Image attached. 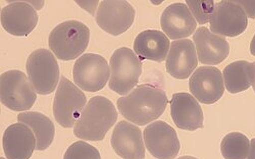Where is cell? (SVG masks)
Instances as JSON below:
<instances>
[{
  "label": "cell",
  "mask_w": 255,
  "mask_h": 159,
  "mask_svg": "<svg viewBox=\"0 0 255 159\" xmlns=\"http://www.w3.org/2000/svg\"><path fill=\"white\" fill-rule=\"evenodd\" d=\"M167 103L166 93L162 89L144 84L119 98L117 105L126 120L138 126H145L157 120L164 112Z\"/></svg>",
  "instance_id": "6da1fadb"
},
{
  "label": "cell",
  "mask_w": 255,
  "mask_h": 159,
  "mask_svg": "<svg viewBox=\"0 0 255 159\" xmlns=\"http://www.w3.org/2000/svg\"><path fill=\"white\" fill-rule=\"evenodd\" d=\"M117 119L118 111L110 99L103 96L92 97L76 122L74 134L83 140L100 141L116 124Z\"/></svg>",
  "instance_id": "7a4b0ae2"
},
{
  "label": "cell",
  "mask_w": 255,
  "mask_h": 159,
  "mask_svg": "<svg viewBox=\"0 0 255 159\" xmlns=\"http://www.w3.org/2000/svg\"><path fill=\"white\" fill-rule=\"evenodd\" d=\"M90 31L78 20H68L56 26L50 33L48 44L52 53L60 60H74L87 49Z\"/></svg>",
  "instance_id": "3957f363"
},
{
  "label": "cell",
  "mask_w": 255,
  "mask_h": 159,
  "mask_svg": "<svg viewBox=\"0 0 255 159\" xmlns=\"http://www.w3.org/2000/svg\"><path fill=\"white\" fill-rule=\"evenodd\" d=\"M109 87L120 95H128L138 85L142 74V61L130 48L117 49L110 60Z\"/></svg>",
  "instance_id": "277c9868"
},
{
  "label": "cell",
  "mask_w": 255,
  "mask_h": 159,
  "mask_svg": "<svg viewBox=\"0 0 255 159\" xmlns=\"http://www.w3.org/2000/svg\"><path fill=\"white\" fill-rule=\"evenodd\" d=\"M37 92L26 74L8 71L0 77V99L4 106L14 111L31 109L37 100Z\"/></svg>",
  "instance_id": "5b68a950"
},
{
  "label": "cell",
  "mask_w": 255,
  "mask_h": 159,
  "mask_svg": "<svg viewBox=\"0 0 255 159\" xmlns=\"http://www.w3.org/2000/svg\"><path fill=\"white\" fill-rule=\"evenodd\" d=\"M28 78L40 95L51 94L58 87L59 66L51 51L37 49L32 52L27 60Z\"/></svg>",
  "instance_id": "8992f818"
},
{
  "label": "cell",
  "mask_w": 255,
  "mask_h": 159,
  "mask_svg": "<svg viewBox=\"0 0 255 159\" xmlns=\"http://www.w3.org/2000/svg\"><path fill=\"white\" fill-rule=\"evenodd\" d=\"M87 99L82 91L66 77H61L53 101V116L63 128L75 127Z\"/></svg>",
  "instance_id": "52a82bcc"
},
{
  "label": "cell",
  "mask_w": 255,
  "mask_h": 159,
  "mask_svg": "<svg viewBox=\"0 0 255 159\" xmlns=\"http://www.w3.org/2000/svg\"><path fill=\"white\" fill-rule=\"evenodd\" d=\"M73 77L76 85L82 90L97 92L104 88L111 78V69L104 57L94 53H86L76 60Z\"/></svg>",
  "instance_id": "ba28073f"
},
{
  "label": "cell",
  "mask_w": 255,
  "mask_h": 159,
  "mask_svg": "<svg viewBox=\"0 0 255 159\" xmlns=\"http://www.w3.org/2000/svg\"><path fill=\"white\" fill-rule=\"evenodd\" d=\"M135 9L122 0H104L96 11V22L100 29L113 36L129 30L135 20Z\"/></svg>",
  "instance_id": "9c48e42d"
},
{
  "label": "cell",
  "mask_w": 255,
  "mask_h": 159,
  "mask_svg": "<svg viewBox=\"0 0 255 159\" xmlns=\"http://www.w3.org/2000/svg\"><path fill=\"white\" fill-rule=\"evenodd\" d=\"M247 16L235 1L217 3L209 19L210 32L221 37H237L247 28Z\"/></svg>",
  "instance_id": "30bf717a"
},
{
  "label": "cell",
  "mask_w": 255,
  "mask_h": 159,
  "mask_svg": "<svg viewBox=\"0 0 255 159\" xmlns=\"http://www.w3.org/2000/svg\"><path fill=\"white\" fill-rule=\"evenodd\" d=\"M144 143L149 152L157 159H175L181 144L177 132L162 121H156L145 128Z\"/></svg>",
  "instance_id": "8fae6325"
},
{
  "label": "cell",
  "mask_w": 255,
  "mask_h": 159,
  "mask_svg": "<svg viewBox=\"0 0 255 159\" xmlns=\"http://www.w3.org/2000/svg\"><path fill=\"white\" fill-rule=\"evenodd\" d=\"M189 88L191 93L199 102L214 104L224 94L223 75L215 66H200L191 76Z\"/></svg>",
  "instance_id": "7c38bea8"
},
{
  "label": "cell",
  "mask_w": 255,
  "mask_h": 159,
  "mask_svg": "<svg viewBox=\"0 0 255 159\" xmlns=\"http://www.w3.org/2000/svg\"><path fill=\"white\" fill-rule=\"evenodd\" d=\"M115 152L124 159H144L145 146L141 129L127 121H121L115 127L112 139Z\"/></svg>",
  "instance_id": "4fadbf2b"
},
{
  "label": "cell",
  "mask_w": 255,
  "mask_h": 159,
  "mask_svg": "<svg viewBox=\"0 0 255 159\" xmlns=\"http://www.w3.org/2000/svg\"><path fill=\"white\" fill-rule=\"evenodd\" d=\"M197 64V52L192 41L183 39L171 44L166 58V72L172 77L185 80L196 70Z\"/></svg>",
  "instance_id": "5bb4252c"
},
{
  "label": "cell",
  "mask_w": 255,
  "mask_h": 159,
  "mask_svg": "<svg viewBox=\"0 0 255 159\" xmlns=\"http://www.w3.org/2000/svg\"><path fill=\"white\" fill-rule=\"evenodd\" d=\"M38 13L27 2H13L1 10V25L3 29L17 37L31 34L38 24Z\"/></svg>",
  "instance_id": "9a60e30c"
},
{
  "label": "cell",
  "mask_w": 255,
  "mask_h": 159,
  "mask_svg": "<svg viewBox=\"0 0 255 159\" xmlns=\"http://www.w3.org/2000/svg\"><path fill=\"white\" fill-rule=\"evenodd\" d=\"M160 25L166 37L172 40H183L195 32L197 21L186 4L174 3L162 12Z\"/></svg>",
  "instance_id": "2e32d148"
},
{
  "label": "cell",
  "mask_w": 255,
  "mask_h": 159,
  "mask_svg": "<svg viewBox=\"0 0 255 159\" xmlns=\"http://www.w3.org/2000/svg\"><path fill=\"white\" fill-rule=\"evenodd\" d=\"M36 147V136L26 124H13L5 130L3 150L7 159H30Z\"/></svg>",
  "instance_id": "e0dca14e"
},
{
  "label": "cell",
  "mask_w": 255,
  "mask_h": 159,
  "mask_svg": "<svg viewBox=\"0 0 255 159\" xmlns=\"http://www.w3.org/2000/svg\"><path fill=\"white\" fill-rule=\"evenodd\" d=\"M171 116L182 130L195 131L203 128V111L198 100L189 93H176L171 101Z\"/></svg>",
  "instance_id": "ac0fdd59"
},
{
  "label": "cell",
  "mask_w": 255,
  "mask_h": 159,
  "mask_svg": "<svg viewBox=\"0 0 255 159\" xmlns=\"http://www.w3.org/2000/svg\"><path fill=\"white\" fill-rule=\"evenodd\" d=\"M193 41L197 50L198 59L203 64L217 65L227 58L230 52L229 43L224 37L211 33L201 27L196 30Z\"/></svg>",
  "instance_id": "d6986e66"
},
{
  "label": "cell",
  "mask_w": 255,
  "mask_h": 159,
  "mask_svg": "<svg viewBox=\"0 0 255 159\" xmlns=\"http://www.w3.org/2000/svg\"><path fill=\"white\" fill-rule=\"evenodd\" d=\"M169 48L171 43L165 34L155 30L140 33L134 42V51L141 59L164 61Z\"/></svg>",
  "instance_id": "ffe728a7"
},
{
  "label": "cell",
  "mask_w": 255,
  "mask_h": 159,
  "mask_svg": "<svg viewBox=\"0 0 255 159\" xmlns=\"http://www.w3.org/2000/svg\"><path fill=\"white\" fill-rule=\"evenodd\" d=\"M17 120L29 126L37 139V150H45L53 142L55 128L51 120L43 113L34 111H24L19 113Z\"/></svg>",
  "instance_id": "44dd1931"
},
{
  "label": "cell",
  "mask_w": 255,
  "mask_h": 159,
  "mask_svg": "<svg viewBox=\"0 0 255 159\" xmlns=\"http://www.w3.org/2000/svg\"><path fill=\"white\" fill-rule=\"evenodd\" d=\"M250 63L239 60L228 64L224 69V84L230 93L235 94L247 90L251 86Z\"/></svg>",
  "instance_id": "7402d4cb"
},
{
  "label": "cell",
  "mask_w": 255,
  "mask_h": 159,
  "mask_svg": "<svg viewBox=\"0 0 255 159\" xmlns=\"http://www.w3.org/2000/svg\"><path fill=\"white\" fill-rule=\"evenodd\" d=\"M249 148L250 141L239 132L229 133L221 143V152L225 159H246Z\"/></svg>",
  "instance_id": "603a6c76"
},
{
  "label": "cell",
  "mask_w": 255,
  "mask_h": 159,
  "mask_svg": "<svg viewBox=\"0 0 255 159\" xmlns=\"http://www.w3.org/2000/svg\"><path fill=\"white\" fill-rule=\"evenodd\" d=\"M188 8L194 16L195 20L199 25H205L209 22V19L215 10V2L212 0L209 1H201V0H187Z\"/></svg>",
  "instance_id": "cb8c5ba5"
},
{
  "label": "cell",
  "mask_w": 255,
  "mask_h": 159,
  "mask_svg": "<svg viewBox=\"0 0 255 159\" xmlns=\"http://www.w3.org/2000/svg\"><path fill=\"white\" fill-rule=\"evenodd\" d=\"M63 159H101V156L94 146L84 141H77L67 149Z\"/></svg>",
  "instance_id": "d4e9b609"
},
{
  "label": "cell",
  "mask_w": 255,
  "mask_h": 159,
  "mask_svg": "<svg viewBox=\"0 0 255 159\" xmlns=\"http://www.w3.org/2000/svg\"><path fill=\"white\" fill-rule=\"evenodd\" d=\"M249 18H255V1H235Z\"/></svg>",
  "instance_id": "484cf974"
},
{
  "label": "cell",
  "mask_w": 255,
  "mask_h": 159,
  "mask_svg": "<svg viewBox=\"0 0 255 159\" xmlns=\"http://www.w3.org/2000/svg\"><path fill=\"white\" fill-rule=\"evenodd\" d=\"M250 80H251V86L253 88V91L255 92V61L250 63Z\"/></svg>",
  "instance_id": "4316f807"
},
{
  "label": "cell",
  "mask_w": 255,
  "mask_h": 159,
  "mask_svg": "<svg viewBox=\"0 0 255 159\" xmlns=\"http://www.w3.org/2000/svg\"><path fill=\"white\" fill-rule=\"evenodd\" d=\"M246 159H255V138L250 141V148Z\"/></svg>",
  "instance_id": "83f0119b"
},
{
  "label": "cell",
  "mask_w": 255,
  "mask_h": 159,
  "mask_svg": "<svg viewBox=\"0 0 255 159\" xmlns=\"http://www.w3.org/2000/svg\"><path fill=\"white\" fill-rule=\"evenodd\" d=\"M250 53L255 56V35L253 36L251 42H250Z\"/></svg>",
  "instance_id": "f1b7e54d"
},
{
  "label": "cell",
  "mask_w": 255,
  "mask_h": 159,
  "mask_svg": "<svg viewBox=\"0 0 255 159\" xmlns=\"http://www.w3.org/2000/svg\"><path fill=\"white\" fill-rule=\"evenodd\" d=\"M177 159H198V158L193 157V156H188V155H185V156H181V157H179V158H177Z\"/></svg>",
  "instance_id": "f546056e"
},
{
  "label": "cell",
  "mask_w": 255,
  "mask_h": 159,
  "mask_svg": "<svg viewBox=\"0 0 255 159\" xmlns=\"http://www.w3.org/2000/svg\"><path fill=\"white\" fill-rule=\"evenodd\" d=\"M0 159H6V158H4V157H1V158H0Z\"/></svg>",
  "instance_id": "4dcf8cb0"
}]
</instances>
